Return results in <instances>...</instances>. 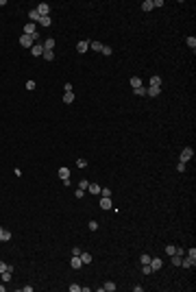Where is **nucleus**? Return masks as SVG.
<instances>
[{"label":"nucleus","mask_w":196,"mask_h":292,"mask_svg":"<svg viewBox=\"0 0 196 292\" xmlns=\"http://www.w3.org/2000/svg\"><path fill=\"white\" fill-rule=\"evenodd\" d=\"M37 39H39V35H22V37H20V44H22L24 48H31L33 44H37Z\"/></svg>","instance_id":"f257e3e1"},{"label":"nucleus","mask_w":196,"mask_h":292,"mask_svg":"<svg viewBox=\"0 0 196 292\" xmlns=\"http://www.w3.org/2000/svg\"><path fill=\"white\" fill-rule=\"evenodd\" d=\"M192 157H194V150H192V146H185V148L181 150V161H183V164H188Z\"/></svg>","instance_id":"f03ea898"},{"label":"nucleus","mask_w":196,"mask_h":292,"mask_svg":"<svg viewBox=\"0 0 196 292\" xmlns=\"http://www.w3.org/2000/svg\"><path fill=\"white\" fill-rule=\"evenodd\" d=\"M35 9H37L39 15H50V4H48V2H39Z\"/></svg>","instance_id":"7ed1b4c3"},{"label":"nucleus","mask_w":196,"mask_h":292,"mask_svg":"<svg viewBox=\"0 0 196 292\" xmlns=\"http://www.w3.org/2000/svg\"><path fill=\"white\" fill-rule=\"evenodd\" d=\"M181 266H183V268H194L196 259H192V257H181Z\"/></svg>","instance_id":"20e7f679"},{"label":"nucleus","mask_w":196,"mask_h":292,"mask_svg":"<svg viewBox=\"0 0 196 292\" xmlns=\"http://www.w3.org/2000/svg\"><path fill=\"white\" fill-rule=\"evenodd\" d=\"M31 52H33L35 57H42V55H44V46L37 42V44H33V46H31Z\"/></svg>","instance_id":"39448f33"},{"label":"nucleus","mask_w":196,"mask_h":292,"mask_svg":"<svg viewBox=\"0 0 196 292\" xmlns=\"http://www.w3.org/2000/svg\"><path fill=\"white\" fill-rule=\"evenodd\" d=\"M100 207H102V209H111V207H113L111 198H109V196H100Z\"/></svg>","instance_id":"423d86ee"},{"label":"nucleus","mask_w":196,"mask_h":292,"mask_svg":"<svg viewBox=\"0 0 196 292\" xmlns=\"http://www.w3.org/2000/svg\"><path fill=\"white\" fill-rule=\"evenodd\" d=\"M116 288H118V286H116V284H113V281H105V286H100V292H113L116 290Z\"/></svg>","instance_id":"0eeeda50"},{"label":"nucleus","mask_w":196,"mask_h":292,"mask_svg":"<svg viewBox=\"0 0 196 292\" xmlns=\"http://www.w3.org/2000/svg\"><path fill=\"white\" fill-rule=\"evenodd\" d=\"M24 35H37V31H35V22H31V24L24 26Z\"/></svg>","instance_id":"6e6552de"},{"label":"nucleus","mask_w":196,"mask_h":292,"mask_svg":"<svg viewBox=\"0 0 196 292\" xmlns=\"http://www.w3.org/2000/svg\"><path fill=\"white\" fill-rule=\"evenodd\" d=\"M161 94V87H155V85H150L146 90V96H159Z\"/></svg>","instance_id":"1a4fd4ad"},{"label":"nucleus","mask_w":196,"mask_h":292,"mask_svg":"<svg viewBox=\"0 0 196 292\" xmlns=\"http://www.w3.org/2000/svg\"><path fill=\"white\" fill-rule=\"evenodd\" d=\"M131 87H133V90L144 87V85H142V79H140V76H131Z\"/></svg>","instance_id":"9d476101"},{"label":"nucleus","mask_w":196,"mask_h":292,"mask_svg":"<svg viewBox=\"0 0 196 292\" xmlns=\"http://www.w3.org/2000/svg\"><path fill=\"white\" fill-rule=\"evenodd\" d=\"M70 266H72V268H81V266H83L81 257H79V255H72V262H70Z\"/></svg>","instance_id":"9b49d317"},{"label":"nucleus","mask_w":196,"mask_h":292,"mask_svg":"<svg viewBox=\"0 0 196 292\" xmlns=\"http://www.w3.org/2000/svg\"><path fill=\"white\" fill-rule=\"evenodd\" d=\"M150 268H152V270H159V268H161V259H159V257H150Z\"/></svg>","instance_id":"f8f14e48"},{"label":"nucleus","mask_w":196,"mask_h":292,"mask_svg":"<svg viewBox=\"0 0 196 292\" xmlns=\"http://www.w3.org/2000/svg\"><path fill=\"white\" fill-rule=\"evenodd\" d=\"M9 240H11V231L9 229H2L0 231V242H9Z\"/></svg>","instance_id":"ddd939ff"},{"label":"nucleus","mask_w":196,"mask_h":292,"mask_svg":"<svg viewBox=\"0 0 196 292\" xmlns=\"http://www.w3.org/2000/svg\"><path fill=\"white\" fill-rule=\"evenodd\" d=\"M28 18H31V22H39L42 15L37 13V9H31V11H28Z\"/></svg>","instance_id":"4468645a"},{"label":"nucleus","mask_w":196,"mask_h":292,"mask_svg":"<svg viewBox=\"0 0 196 292\" xmlns=\"http://www.w3.org/2000/svg\"><path fill=\"white\" fill-rule=\"evenodd\" d=\"M59 177H61V179H70V168L61 166V168H59Z\"/></svg>","instance_id":"2eb2a0df"},{"label":"nucleus","mask_w":196,"mask_h":292,"mask_svg":"<svg viewBox=\"0 0 196 292\" xmlns=\"http://www.w3.org/2000/svg\"><path fill=\"white\" fill-rule=\"evenodd\" d=\"M79 257H81V262H83V266H85V264H92V255H90V253H85V251H83Z\"/></svg>","instance_id":"dca6fc26"},{"label":"nucleus","mask_w":196,"mask_h":292,"mask_svg":"<svg viewBox=\"0 0 196 292\" xmlns=\"http://www.w3.org/2000/svg\"><path fill=\"white\" fill-rule=\"evenodd\" d=\"M42 46H44V50H52V48H54V39H52V37L44 39V44H42Z\"/></svg>","instance_id":"f3484780"},{"label":"nucleus","mask_w":196,"mask_h":292,"mask_svg":"<svg viewBox=\"0 0 196 292\" xmlns=\"http://www.w3.org/2000/svg\"><path fill=\"white\" fill-rule=\"evenodd\" d=\"M87 48H90V42H79L76 44V50L79 52H87Z\"/></svg>","instance_id":"a211bd4d"},{"label":"nucleus","mask_w":196,"mask_h":292,"mask_svg":"<svg viewBox=\"0 0 196 292\" xmlns=\"http://www.w3.org/2000/svg\"><path fill=\"white\" fill-rule=\"evenodd\" d=\"M155 7H152V0H144L142 2V11H152Z\"/></svg>","instance_id":"6ab92c4d"},{"label":"nucleus","mask_w":196,"mask_h":292,"mask_svg":"<svg viewBox=\"0 0 196 292\" xmlns=\"http://www.w3.org/2000/svg\"><path fill=\"white\" fill-rule=\"evenodd\" d=\"M63 102H65V105L74 102V94H72V92H65V94H63Z\"/></svg>","instance_id":"aec40b11"},{"label":"nucleus","mask_w":196,"mask_h":292,"mask_svg":"<svg viewBox=\"0 0 196 292\" xmlns=\"http://www.w3.org/2000/svg\"><path fill=\"white\" fill-rule=\"evenodd\" d=\"M87 190H90L92 194H100V185H98V183H90V188H87Z\"/></svg>","instance_id":"412c9836"},{"label":"nucleus","mask_w":196,"mask_h":292,"mask_svg":"<svg viewBox=\"0 0 196 292\" xmlns=\"http://www.w3.org/2000/svg\"><path fill=\"white\" fill-rule=\"evenodd\" d=\"M185 44H188V46H190V48L194 50V48H196V37H194V35H190V37H188V39H185Z\"/></svg>","instance_id":"4be33fe9"},{"label":"nucleus","mask_w":196,"mask_h":292,"mask_svg":"<svg viewBox=\"0 0 196 292\" xmlns=\"http://www.w3.org/2000/svg\"><path fill=\"white\" fill-rule=\"evenodd\" d=\"M90 48L96 50V52H100V50H102V44H100V42H90Z\"/></svg>","instance_id":"5701e85b"},{"label":"nucleus","mask_w":196,"mask_h":292,"mask_svg":"<svg viewBox=\"0 0 196 292\" xmlns=\"http://www.w3.org/2000/svg\"><path fill=\"white\" fill-rule=\"evenodd\" d=\"M39 24L42 26H50V15H42L39 18Z\"/></svg>","instance_id":"b1692460"},{"label":"nucleus","mask_w":196,"mask_h":292,"mask_svg":"<svg viewBox=\"0 0 196 292\" xmlns=\"http://www.w3.org/2000/svg\"><path fill=\"white\" fill-rule=\"evenodd\" d=\"M42 57H44L46 61H52V59H54V52H52V50H44V55H42Z\"/></svg>","instance_id":"393cba45"},{"label":"nucleus","mask_w":196,"mask_h":292,"mask_svg":"<svg viewBox=\"0 0 196 292\" xmlns=\"http://www.w3.org/2000/svg\"><path fill=\"white\" fill-rule=\"evenodd\" d=\"M150 85H155V87H161V76H152V79H150Z\"/></svg>","instance_id":"a878e982"},{"label":"nucleus","mask_w":196,"mask_h":292,"mask_svg":"<svg viewBox=\"0 0 196 292\" xmlns=\"http://www.w3.org/2000/svg\"><path fill=\"white\" fill-rule=\"evenodd\" d=\"M100 52H102L105 57H109V55L113 52V48H111V46H105V44H102V50H100Z\"/></svg>","instance_id":"bb28decb"},{"label":"nucleus","mask_w":196,"mask_h":292,"mask_svg":"<svg viewBox=\"0 0 196 292\" xmlns=\"http://www.w3.org/2000/svg\"><path fill=\"white\" fill-rule=\"evenodd\" d=\"M79 188H81V190H87V188H90V181H87V179H81V181H79Z\"/></svg>","instance_id":"cd10ccee"},{"label":"nucleus","mask_w":196,"mask_h":292,"mask_svg":"<svg viewBox=\"0 0 196 292\" xmlns=\"http://www.w3.org/2000/svg\"><path fill=\"white\" fill-rule=\"evenodd\" d=\"M172 257V266H181V255H170Z\"/></svg>","instance_id":"c85d7f7f"},{"label":"nucleus","mask_w":196,"mask_h":292,"mask_svg":"<svg viewBox=\"0 0 196 292\" xmlns=\"http://www.w3.org/2000/svg\"><path fill=\"white\" fill-rule=\"evenodd\" d=\"M142 273H144V275H150V273H152L150 264H142Z\"/></svg>","instance_id":"c756f323"},{"label":"nucleus","mask_w":196,"mask_h":292,"mask_svg":"<svg viewBox=\"0 0 196 292\" xmlns=\"http://www.w3.org/2000/svg\"><path fill=\"white\" fill-rule=\"evenodd\" d=\"M133 94H137V96H146V90H144V87H137V90H133Z\"/></svg>","instance_id":"7c9ffc66"},{"label":"nucleus","mask_w":196,"mask_h":292,"mask_svg":"<svg viewBox=\"0 0 196 292\" xmlns=\"http://www.w3.org/2000/svg\"><path fill=\"white\" fill-rule=\"evenodd\" d=\"M76 166H79V168H85V166H87V161H85L83 157H79V159H76Z\"/></svg>","instance_id":"2f4dec72"},{"label":"nucleus","mask_w":196,"mask_h":292,"mask_svg":"<svg viewBox=\"0 0 196 292\" xmlns=\"http://www.w3.org/2000/svg\"><path fill=\"white\" fill-rule=\"evenodd\" d=\"M140 262H142V264H150V255H146V253H144V255L140 257Z\"/></svg>","instance_id":"473e14b6"},{"label":"nucleus","mask_w":196,"mask_h":292,"mask_svg":"<svg viewBox=\"0 0 196 292\" xmlns=\"http://www.w3.org/2000/svg\"><path fill=\"white\" fill-rule=\"evenodd\" d=\"M100 196H111V190L109 188H100Z\"/></svg>","instance_id":"72a5a7b5"},{"label":"nucleus","mask_w":196,"mask_h":292,"mask_svg":"<svg viewBox=\"0 0 196 292\" xmlns=\"http://www.w3.org/2000/svg\"><path fill=\"white\" fill-rule=\"evenodd\" d=\"M74 196H76V198H83V196H85V190H81V188H79V190L74 192Z\"/></svg>","instance_id":"f704fd0d"},{"label":"nucleus","mask_w":196,"mask_h":292,"mask_svg":"<svg viewBox=\"0 0 196 292\" xmlns=\"http://www.w3.org/2000/svg\"><path fill=\"white\" fill-rule=\"evenodd\" d=\"M70 292H81V286H79V284H72V286H70Z\"/></svg>","instance_id":"c9c22d12"},{"label":"nucleus","mask_w":196,"mask_h":292,"mask_svg":"<svg viewBox=\"0 0 196 292\" xmlns=\"http://www.w3.org/2000/svg\"><path fill=\"white\" fill-rule=\"evenodd\" d=\"M177 170H179V172H185V164L179 161V164H177Z\"/></svg>","instance_id":"e433bc0d"},{"label":"nucleus","mask_w":196,"mask_h":292,"mask_svg":"<svg viewBox=\"0 0 196 292\" xmlns=\"http://www.w3.org/2000/svg\"><path fill=\"white\" fill-rule=\"evenodd\" d=\"M7 268H9V264H4V262H2V259H0V275H2V273H4V270H7Z\"/></svg>","instance_id":"4c0bfd02"},{"label":"nucleus","mask_w":196,"mask_h":292,"mask_svg":"<svg viewBox=\"0 0 196 292\" xmlns=\"http://www.w3.org/2000/svg\"><path fill=\"white\" fill-rule=\"evenodd\" d=\"M90 229H92V231H96V229H98V222H96V220H90Z\"/></svg>","instance_id":"58836bf2"},{"label":"nucleus","mask_w":196,"mask_h":292,"mask_svg":"<svg viewBox=\"0 0 196 292\" xmlns=\"http://www.w3.org/2000/svg\"><path fill=\"white\" fill-rule=\"evenodd\" d=\"M188 257H192V259H196V248H190V251H188Z\"/></svg>","instance_id":"ea45409f"},{"label":"nucleus","mask_w":196,"mask_h":292,"mask_svg":"<svg viewBox=\"0 0 196 292\" xmlns=\"http://www.w3.org/2000/svg\"><path fill=\"white\" fill-rule=\"evenodd\" d=\"M26 90H35V81H26Z\"/></svg>","instance_id":"a19ab883"},{"label":"nucleus","mask_w":196,"mask_h":292,"mask_svg":"<svg viewBox=\"0 0 196 292\" xmlns=\"http://www.w3.org/2000/svg\"><path fill=\"white\" fill-rule=\"evenodd\" d=\"M81 253H83V251H81L79 246H74V248H72V255H81Z\"/></svg>","instance_id":"79ce46f5"},{"label":"nucleus","mask_w":196,"mask_h":292,"mask_svg":"<svg viewBox=\"0 0 196 292\" xmlns=\"http://www.w3.org/2000/svg\"><path fill=\"white\" fill-rule=\"evenodd\" d=\"M0 231H2V227H0Z\"/></svg>","instance_id":"37998d69"}]
</instances>
